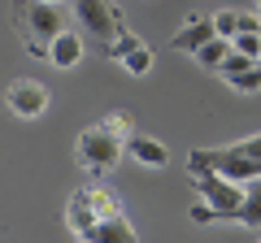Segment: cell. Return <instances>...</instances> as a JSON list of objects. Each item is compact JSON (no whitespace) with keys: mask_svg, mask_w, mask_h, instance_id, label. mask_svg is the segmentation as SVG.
I'll use <instances>...</instances> for the list:
<instances>
[{"mask_svg":"<svg viewBox=\"0 0 261 243\" xmlns=\"http://www.w3.org/2000/svg\"><path fill=\"white\" fill-rule=\"evenodd\" d=\"M235 148H240L244 157H248L252 165H257V174H261V131H257V135H248V139H240Z\"/></svg>","mask_w":261,"mask_h":243,"instance_id":"obj_23","label":"cell"},{"mask_svg":"<svg viewBox=\"0 0 261 243\" xmlns=\"http://www.w3.org/2000/svg\"><path fill=\"white\" fill-rule=\"evenodd\" d=\"M122 66H126L130 74H148V70H152V48H148V44H140L135 52L126 56V61H122Z\"/></svg>","mask_w":261,"mask_h":243,"instance_id":"obj_19","label":"cell"},{"mask_svg":"<svg viewBox=\"0 0 261 243\" xmlns=\"http://www.w3.org/2000/svg\"><path fill=\"white\" fill-rule=\"evenodd\" d=\"M5 109H9L13 117L35 122L39 113L48 109V87L39 83V78H13V83L5 87Z\"/></svg>","mask_w":261,"mask_h":243,"instance_id":"obj_5","label":"cell"},{"mask_svg":"<svg viewBox=\"0 0 261 243\" xmlns=\"http://www.w3.org/2000/svg\"><path fill=\"white\" fill-rule=\"evenodd\" d=\"M79 243H87V239H79Z\"/></svg>","mask_w":261,"mask_h":243,"instance_id":"obj_27","label":"cell"},{"mask_svg":"<svg viewBox=\"0 0 261 243\" xmlns=\"http://www.w3.org/2000/svg\"><path fill=\"white\" fill-rule=\"evenodd\" d=\"M240 26H244V13L240 9H218L214 13V31L222 39H235V35H240Z\"/></svg>","mask_w":261,"mask_h":243,"instance_id":"obj_15","label":"cell"},{"mask_svg":"<svg viewBox=\"0 0 261 243\" xmlns=\"http://www.w3.org/2000/svg\"><path fill=\"white\" fill-rule=\"evenodd\" d=\"M48 61H53L57 70H74L79 61H83V35L65 26L61 35L53 39V48H48Z\"/></svg>","mask_w":261,"mask_h":243,"instance_id":"obj_10","label":"cell"},{"mask_svg":"<svg viewBox=\"0 0 261 243\" xmlns=\"http://www.w3.org/2000/svg\"><path fill=\"white\" fill-rule=\"evenodd\" d=\"M9 13H13V31H18L27 56H44V61H48L53 39L65 31L61 5H48V0H13Z\"/></svg>","mask_w":261,"mask_h":243,"instance_id":"obj_1","label":"cell"},{"mask_svg":"<svg viewBox=\"0 0 261 243\" xmlns=\"http://www.w3.org/2000/svg\"><path fill=\"white\" fill-rule=\"evenodd\" d=\"M87 191H92V204H96V213H100V217H118L122 213L118 191H109V187H87Z\"/></svg>","mask_w":261,"mask_h":243,"instance_id":"obj_14","label":"cell"},{"mask_svg":"<svg viewBox=\"0 0 261 243\" xmlns=\"http://www.w3.org/2000/svg\"><path fill=\"white\" fill-rule=\"evenodd\" d=\"M235 222L240 226H261V178L244 187V204H240V213H235Z\"/></svg>","mask_w":261,"mask_h":243,"instance_id":"obj_11","label":"cell"},{"mask_svg":"<svg viewBox=\"0 0 261 243\" xmlns=\"http://www.w3.org/2000/svg\"><path fill=\"white\" fill-rule=\"evenodd\" d=\"M196 196L209 200L222 213V222H235V213L244 204V183H235L226 174H205V178H196Z\"/></svg>","mask_w":261,"mask_h":243,"instance_id":"obj_4","label":"cell"},{"mask_svg":"<svg viewBox=\"0 0 261 243\" xmlns=\"http://www.w3.org/2000/svg\"><path fill=\"white\" fill-rule=\"evenodd\" d=\"M74 157L87 174H109L122 157H126V139H118L113 131L105 126H87L83 135L74 139Z\"/></svg>","mask_w":261,"mask_h":243,"instance_id":"obj_2","label":"cell"},{"mask_svg":"<svg viewBox=\"0 0 261 243\" xmlns=\"http://www.w3.org/2000/svg\"><path fill=\"white\" fill-rule=\"evenodd\" d=\"M96 222H100V213H96V204H92V191L79 187L74 196H70V204H65V226H70V230L83 239V234L92 230Z\"/></svg>","mask_w":261,"mask_h":243,"instance_id":"obj_8","label":"cell"},{"mask_svg":"<svg viewBox=\"0 0 261 243\" xmlns=\"http://www.w3.org/2000/svg\"><path fill=\"white\" fill-rule=\"evenodd\" d=\"M257 13H261V0H257Z\"/></svg>","mask_w":261,"mask_h":243,"instance_id":"obj_26","label":"cell"},{"mask_svg":"<svg viewBox=\"0 0 261 243\" xmlns=\"http://www.w3.org/2000/svg\"><path fill=\"white\" fill-rule=\"evenodd\" d=\"M83 239L87 243H140V234H135V226L126 222V213H118V217H100Z\"/></svg>","mask_w":261,"mask_h":243,"instance_id":"obj_9","label":"cell"},{"mask_svg":"<svg viewBox=\"0 0 261 243\" xmlns=\"http://www.w3.org/2000/svg\"><path fill=\"white\" fill-rule=\"evenodd\" d=\"M48 5H65V0H48Z\"/></svg>","mask_w":261,"mask_h":243,"instance_id":"obj_24","label":"cell"},{"mask_svg":"<svg viewBox=\"0 0 261 243\" xmlns=\"http://www.w3.org/2000/svg\"><path fill=\"white\" fill-rule=\"evenodd\" d=\"M231 52H235V44H231V39L214 35V39H209L205 48H200V52H196V61H200V66H205V70H222V61H226V56H231Z\"/></svg>","mask_w":261,"mask_h":243,"instance_id":"obj_12","label":"cell"},{"mask_svg":"<svg viewBox=\"0 0 261 243\" xmlns=\"http://www.w3.org/2000/svg\"><path fill=\"white\" fill-rule=\"evenodd\" d=\"M140 44H144V39H140V35H130V31H126V26H122V35H118V39H113V44H109V48H105V56H113V61H126V56H130V52H135V48H140Z\"/></svg>","mask_w":261,"mask_h":243,"instance_id":"obj_17","label":"cell"},{"mask_svg":"<svg viewBox=\"0 0 261 243\" xmlns=\"http://www.w3.org/2000/svg\"><path fill=\"white\" fill-rule=\"evenodd\" d=\"M226 87H231V92H240V96H252V92H261V66L252 61V66L244 70V74H235Z\"/></svg>","mask_w":261,"mask_h":243,"instance_id":"obj_16","label":"cell"},{"mask_svg":"<svg viewBox=\"0 0 261 243\" xmlns=\"http://www.w3.org/2000/svg\"><path fill=\"white\" fill-rule=\"evenodd\" d=\"M126 157L140 161L144 169H166V165H170V148H166L161 139H152V135H140V131L126 139Z\"/></svg>","mask_w":261,"mask_h":243,"instance_id":"obj_7","label":"cell"},{"mask_svg":"<svg viewBox=\"0 0 261 243\" xmlns=\"http://www.w3.org/2000/svg\"><path fill=\"white\" fill-rule=\"evenodd\" d=\"M214 35H218V31H214V18H200V13H192V18H187L183 26L170 35V48H174V52H192V56H196Z\"/></svg>","mask_w":261,"mask_h":243,"instance_id":"obj_6","label":"cell"},{"mask_svg":"<svg viewBox=\"0 0 261 243\" xmlns=\"http://www.w3.org/2000/svg\"><path fill=\"white\" fill-rule=\"evenodd\" d=\"M257 66H261V52H257Z\"/></svg>","mask_w":261,"mask_h":243,"instance_id":"obj_25","label":"cell"},{"mask_svg":"<svg viewBox=\"0 0 261 243\" xmlns=\"http://www.w3.org/2000/svg\"><path fill=\"white\" fill-rule=\"evenodd\" d=\"M231 44H235V52H244V56H252V61H257V52H261V31H240Z\"/></svg>","mask_w":261,"mask_h":243,"instance_id":"obj_20","label":"cell"},{"mask_svg":"<svg viewBox=\"0 0 261 243\" xmlns=\"http://www.w3.org/2000/svg\"><path fill=\"white\" fill-rule=\"evenodd\" d=\"M100 126H105V131H113L118 139H130V135H135V126H130V113H109Z\"/></svg>","mask_w":261,"mask_h":243,"instance_id":"obj_21","label":"cell"},{"mask_svg":"<svg viewBox=\"0 0 261 243\" xmlns=\"http://www.w3.org/2000/svg\"><path fill=\"white\" fill-rule=\"evenodd\" d=\"M70 5H74L79 26L92 39H100V48H109L122 35V13L113 9V0H70Z\"/></svg>","mask_w":261,"mask_h":243,"instance_id":"obj_3","label":"cell"},{"mask_svg":"<svg viewBox=\"0 0 261 243\" xmlns=\"http://www.w3.org/2000/svg\"><path fill=\"white\" fill-rule=\"evenodd\" d=\"M187 217H192L196 226H218V222H222V213H218V208L209 204V200H196V204L187 208Z\"/></svg>","mask_w":261,"mask_h":243,"instance_id":"obj_18","label":"cell"},{"mask_svg":"<svg viewBox=\"0 0 261 243\" xmlns=\"http://www.w3.org/2000/svg\"><path fill=\"white\" fill-rule=\"evenodd\" d=\"M248 66H252V56H244V52H231V56L222 61V70H218V74H222L226 83H231V78H235V74H244Z\"/></svg>","mask_w":261,"mask_h":243,"instance_id":"obj_22","label":"cell"},{"mask_svg":"<svg viewBox=\"0 0 261 243\" xmlns=\"http://www.w3.org/2000/svg\"><path fill=\"white\" fill-rule=\"evenodd\" d=\"M187 174H192V183L205 174H218V148H192L187 152Z\"/></svg>","mask_w":261,"mask_h":243,"instance_id":"obj_13","label":"cell"}]
</instances>
